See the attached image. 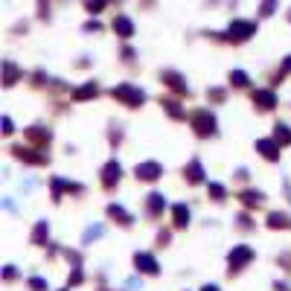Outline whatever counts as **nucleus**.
<instances>
[{
  "label": "nucleus",
  "mask_w": 291,
  "mask_h": 291,
  "mask_svg": "<svg viewBox=\"0 0 291 291\" xmlns=\"http://www.w3.org/2000/svg\"><path fill=\"white\" fill-rule=\"evenodd\" d=\"M105 0H88V9H102Z\"/></svg>",
  "instance_id": "nucleus-23"
},
{
  "label": "nucleus",
  "mask_w": 291,
  "mask_h": 291,
  "mask_svg": "<svg viewBox=\"0 0 291 291\" xmlns=\"http://www.w3.org/2000/svg\"><path fill=\"white\" fill-rule=\"evenodd\" d=\"M230 81L233 85H247V76L244 73H230Z\"/></svg>",
  "instance_id": "nucleus-20"
},
{
  "label": "nucleus",
  "mask_w": 291,
  "mask_h": 291,
  "mask_svg": "<svg viewBox=\"0 0 291 291\" xmlns=\"http://www.w3.org/2000/svg\"><path fill=\"white\" fill-rule=\"evenodd\" d=\"M134 262H137L140 271H146V274H157V262H154L149 254H137V256H134Z\"/></svg>",
  "instance_id": "nucleus-3"
},
{
  "label": "nucleus",
  "mask_w": 291,
  "mask_h": 291,
  "mask_svg": "<svg viewBox=\"0 0 291 291\" xmlns=\"http://www.w3.org/2000/svg\"><path fill=\"white\" fill-rule=\"evenodd\" d=\"M114 29H119L122 35H131V23H128L126 18H119V21H114Z\"/></svg>",
  "instance_id": "nucleus-15"
},
{
  "label": "nucleus",
  "mask_w": 291,
  "mask_h": 291,
  "mask_svg": "<svg viewBox=\"0 0 291 291\" xmlns=\"http://www.w3.org/2000/svg\"><path fill=\"white\" fill-rule=\"evenodd\" d=\"M251 32H254V23H233L230 26V35H236V38H247Z\"/></svg>",
  "instance_id": "nucleus-6"
},
{
  "label": "nucleus",
  "mask_w": 291,
  "mask_h": 291,
  "mask_svg": "<svg viewBox=\"0 0 291 291\" xmlns=\"http://www.w3.org/2000/svg\"><path fill=\"white\" fill-rule=\"evenodd\" d=\"M251 256H254L251 254V247H236V251L230 254V268H242Z\"/></svg>",
  "instance_id": "nucleus-4"
},
{
  "label": "nucleus",
  "mask_w": 291,
  "mask_h": 291,
  "mask_svg": "<svg viewBox=\"0 0 291 291\" xmlns=\"http://www.w3.org/2000/svg\"><path fill=\"white\" fill-rule=\"evenodd\" d=\"M108 213H111L114 219H119V221H122V224H128V221H131V219H128V216H126V210H122V207H111V210H108Z\"/></svg>",
  "instance_id": "nucleus-14"
},
{
  "label": "nucleus",
  "mask_w": 291,
  "mask_h": 291,
  "mask_svg": "<svg viewBox=\"0 0 291 291\" xmlns=\"http://www.w3.org/2000/svg\"><path fill=\"white\" fill-rule=\"evenodd\" d=\"M114 96L116 99H122L126 105H140L146 96H143V91H137V88H131V85H119V88H114Z\"/></svg>",
  "instance_id": "nucleus-1"
},
{
  "label": "nucleus",
  "mask_w": 291,
  "mask_h": 291,
  "mask_svg": "<svg viewBox=\"0 0 291 291\" xmlns=\"http://www.w3.org/2000/svg\"><path fill=\"white\" fill-rule=\"evenodd\" d=\"M274 137H277V143H291V131H288L285 126H277Z\"/></svg>",
  "instance_id": "nucleus-12"
},
{
  "label": "nucleus",
  "mask_w": 291,
  "mask_h": 291,
  "mask_svg": "<svg viewBox=\"0 0 291 291\" xmlns=\"http://www.w3.org/2000/svg\"><path fill=\"white\" fill-rule=\"evenodd\" d=\"M259 151H262V154H265L268 160H274V157H277V146H274V143H271V140H259Z\"/></svg>",
  "instance_id": "nucleus-8"
},
{
  "label": "nucleus",
  "mask_w": 291,
  "mask_h": 291,
  "mask_svg": "<svg viewBox=\"0 0 291 291\" xmlns=\"http://www.w3.org/2000/svg\"><path fill=\"white\" fill-rule=\"evenodd\" d=\"M44 236H47V221H41V224L35 227V236H32V242H35V244H41V242H44Z\"/></svg>",
  "instance_id": "nucleus-13"
},
{
  "label": "nucleus",
  "mask_w": 291,
  "mask_h": 291,
  "mask_svg": "<svg viewBox=\"0 0 291 291\" xmlns=\"http://www.w3.org/2000/svg\"><path fill=\"white\" fill-rule=\"evenodd\" d=\"M285 224H288L285 216H271V227H285Z\"/></svg>",
  "instance_id": "nucleus-19"
},
{
  "label": "nucleus",
  "mask_w": 291,
  "mask_h": 291,
  "mask_svg": "<svg viewBox=\"0 0 291 291\" xmlns=\"http://www.w3.org/2000/svg\"><path fill=\"white\" fill-rule=\"evenodd\" d=\"M195 128H198V134H213L216 131V119H213V114H207V111H201V114H195Z\"/></svg>",
  "instance_id": "nucleus-2"
},
{
  "label": "nucleus",
  "mask_w": 291,
  "mask_h": 291,
  "mask_svg": "<svg viewBox=\"0 0 291 291\" xmlns=\"http://www.w3.org/2000/svg\"><path fill=\"white\" fill-rule=\"evenodd\" d=\"M244 204H247V207H254V204H259V201H262V198H259V195H254V192H244Z\"/></svg>",
  "instance_id": "nucleus-18"
},
{
  "label": "nucleus",
  "mask_w": 291,
  "mask_h": 291,
  "mask_svg": "<svg viewBox=\"0 0 291 291\" xmlns=\"http://www.w3.org/2000/svg\"><path fill=\"white\" fill-rule=\"evenodd\" d=\"M271 9H274V0H265V3H262V12H265V15H271Z\"/></svg>",
  "instance_id": "nucleus-24"
},
{
  "label": "nucleus",
  "mask_w": 291,
  "mask_h": 291,
  "mask_svg": "<svg viewBox=\"0 0 291 291\" xmlns=\"http://www.w3.org/2000/svg\"><path fill=\"white\" fill-rule=\"evenodd\" d=\"M210 192H213V195H216V198L221 201V198H224V186H219V184H210Z\"/></svg>",
  "instance_id": "nucleus-21"
},
{
  "label": "nucleus",
  "mask_w": 291,
  "mask_h": 291,
  "mask_svg": "<svg viewBox=\"0 0 291 291\" xmlns=\"http://www.w3.org/2000/svg\"><path fill=\"white\" fill-rule=\"evenodd\" d=\"M114 181H119V163H108L105 166V184L111 186Z\"/></svg>",
  "instance_id": "nucleus-7"
},
{
  "label": "nucleus",
  "mask_w": 291,
  "mask_h": 291,
  "mask_svg": "<svg viewBox=\"0 0 291 291\" xmlns=\"http://www.w3.org/2000/svg\"><path fill=\"white\" fill-rule=\"evenodd\" d=\"M151 201H149V207H151V213H160L163 207H166V201H163V195H157V192H154V195H149Z\"/></svg>",
  "instance_id": "nucleus-11"
},
{
  "label": "nucleus",
  "mask_w": 291,
  "mask_h": 291,
  "mask_svg": "<svg viewBox=\"0 0 291 291\" xmlns=\"http://www.w3.org/2000/svg\"><path fill=\"white\" fill-rule=\"evenodd\" d=\"M204 291H219V288H216V285H207V288H204Z\"/></svg>",
  "instance_id": "nucleus-25"
},
{
  "label": "nucleus",
  "mask_w": 291,
  "mask_h": 291,
  "mask_svg": "<svg viewBox=\"0 0 291 291\" xmlns=\"http://www.w3.org/2000/svg\"><path fill=\"white\" fill-rule=\"evenodd\" d=\"M29 285H32L35 291H44V288H47V282H44V279H29Z\"/></svg>",
  "instance_id": "nucleus-22"
},
{
  "label": "nucleus",
  "mask_w": 291,
  "mask_h": 291,
  "mask_svg": "<svg viewBox=\"0 0 291 291\" xmlns=\"http://www.w3.org/2000/svg\"><path fill=\"white\" fill-rule=\"evenodd\" d=\"M186 221H189V210H186L184 204H181V207H175V224H178V227H184Z\"/></svg>",
  "instance_id": "nucleus-10"
},
{
  "label": "nucleus",
  "mask_w": 291,
  "mask_h": 291,
  "mask_svg": "<svg viewBox=\"0 0 291 291\" xmlns=\"http://www.w3.org/2000/svg\"><path fill=\"white\" fill-rule=\"evenodd\" d=\"M96 93V85H85L79 93H76V99H85V96H93Z\"/></svg>",
  "instance_id": "nucleus-17"
},
{
  "label": "nucleus",
  "mask_w": 291,
  "mask_h": 291,
  "mask_svg": "<svg viewBox=\"0 0 291 291\" xmlns=\"http://www.w3.org/2000/svg\"><path fill=\"white\" fill-rule=\"evenodd\" d=\"M160 175V166L157 163H140L137 166V178H146V181H154Z\"/></svg>",
  "instance_id": "nucleus-5"
},
{
  "label": "nucleus",
  "mask_w": 291,
  "mask_h": 291,
  "mask_svg": "<svg viewBox=\"0 0 291 291\" xmlns=\"http://www.w3.org/2000/svg\"><path fill=\"white\" fill-rule=\"evenodd\" d=\"M254 102H259L262 108H271V105H274V93L259 91V93H254Z\"/></svg>",
  "instance_id": "nucleus-9"
},
{
  "label": "nucleus",
  "mask_w": 291,
  "mask_h": 291,
  "mask_svg": "<svg viewBox=\"0 0 291 291\" xmlns=\"http://www.w3.org/2000/svg\"><path fill=\"white\" fill-rule=\"evenodd\" d=\"M189 181H201V163H192V166H189Z\"/></svg>",
  "instance_id": "nucleus-16"
}]
</instances>
